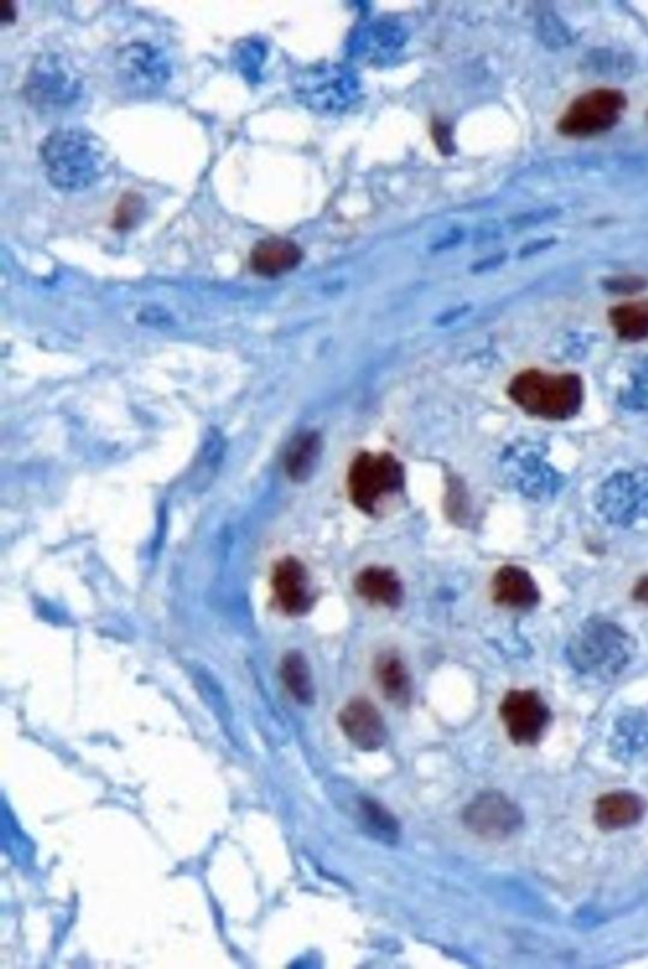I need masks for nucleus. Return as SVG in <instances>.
<instances>
[{
	"label": "nucleus",
	"instance_id": "nucleus-8",
	"mask_svg": "<svg viewBox=\"0 0 648 969\" xmlns=\"http://www.w3.org/2000/svg\"><path fill=\"white\" fill-rule=\"evenodd\" d=\"M116 70L122 86L140 96L162 90L172 75L166 56L145 42L123 47L116 57Z\"/></svg>",
	"mask_w": 648,
	"mask_h": 969
},
{
	"label": "nucleus",
	"instance_id": "nucleus-13",
	"mask_svg": "<svg viewBox=\"0 0 648 969\" xmlns=\"http://www.w3.org/2000/svg\"><path fill=\"white\" fill-rule=\"evenodd\" d=\"M493 596L508 608L531 609L540 602V590L525 569L504 566L493 579Z\"/></svg>",
	"mask_w": 648,
	"mask_h": 969
},
{
	"label": "nucleus",
	"instance_id": "nucleus-23",
	"mask_svg": "<svg viewBox=\"0 0 648 969\" xmlns=\"http://www.w3.org/2000/svg\"><path fill=\"white\" fill-rule=\"evenodd\" d=\"M140 199L131 196L128 200L122 201V209L118 210L116 222L118 227L121 229H125V227H130L134 221H136L140 210L141 203Z\"/></svg>",
	"mask_w": 648,
	"mask_h": 969
},
{
	"label": "nucleus",
	"instance_id": "nucleus-21",
	"mask_svg": "<svg viewBox=\"0 0 648 969\" xmlns=\"http://www.w3.org/2000/svg\"><path fill=\"white\" fill-rule=\"evenodd\" d=\"M619 403L630 411H648V356L630 373L628 385L619 394Z\"/></svg>",
	"mask_w": 648,
	"mask_h": 969
},
{
	"label": "nucleus",
	"instance_id": "nucleus-24",
	"mask_svg": "<svg viewBox=\"0 0 648 969\" xmlns=\"http://www.w3.org/2000/svg\"><path fill=\"white\" fill-rule=\"evenodd\" d=\"M634 597L638 603L648 605V576L638 581L634 588Z\"/></svg>",
	"mask_w": 648,
	"mask_h": 969
},
{
	"label": "nucleus",
	"instance_id": "nucleus-5",
	"mask_svg": "<svg viewBox=\"0 0 648 969\" xmlns=\"http://www.w3.org/2000/svg\"><path fill=\"white\" fill-rule=\"evenodd\" d=\"M404 472L391 454L363 453L352 462L349 493L356 507L374 514L386 498L402 491Z\"/></svg>",
	"mask_w": 648,
	"mask_h": 969
},
{
	"label": "nucleus",
	"instance_id": "nucleus-16",
	"mask_svg": "<svg viewBox=\"0 0 648 969\" xmlns=\"http://www.w3.org/2000/svg\"><path fill=\"white\" fill-rule=\"evenodd\" d=\"M355 588L369 603L389 608H395L403 599L400 580L391 569L373 566L361 571L355 580Z\"/></svg>",
	"mask_w": 648,
	"mask_h": 969
},
{
	"label": "nucleus",
	"instance_id": "nucleus-3",
	"mask_svg": "<svg viewBox=\"0 0 648 969\" xmlns=\"http://www.w3.org/2000/svg\"><path fill=\"white\" fill-rule=\"evenodd\" d=\"M509 395L528 415L567 420L578 415L582 407L583 384L576 375L529 370L513 378Z\"/></svg>",
	"mask_w": 648,
	"mask_h": 969
},
{
	"label": "nucleus",
	"instance_id": "nucleus-12",
	"mask_svg": "<svg viewBox=\"0 0 648 969\" xmlns=\"http://www.w3.org/2000/svg\"><path fill=\"white\" fill-rule=\"evenodd\" d=\"M272 584L275 599L286 614L298 617L314 605L307 569L298 560L288 558L277 563Z\"/></svg>",
	"mask_w": 648,
	"mask_h": 969
},
{
	"label": "nucleus",
	"instance_id": "nucleus-20",
	"mask_svg": "<svg viewBox=\"0 0 648 969\" xmlns=\"http://www.w3.org/2000/svg\"><path fill=\"white\" fill-rule=\"evenodd\" d=\"M282 678L286 689L299 703L306 705L314 703L315 685L305 657L298 652L286 654L282 663Z\"/></svg>",
	"mask_w": 648,
	"mask_h": 969
},
{
	"label": "nucleus",
	"instance_id": "nucleus-17",
	"mask_svg": "<svg viewBox=\"0 0 648 969\" xmlns=\"http://www.w3.org/2000/svg\"><path fill=\"white\" fill-rule=\"evenodd\" d=\"M376 679L386 701L407 706L411 698V682L406 665L393 653L378 657L375 665Z\"/></svg>",
	"mask_w": 648,
	"mask_h": 969
},
{
	"label": "nucleus",
	"instance_id": "nucleus-19",
	"mask_svg": "<svg viewBox=\"0 0 648 969\" xmlns=\"http://www.w3.org/2000/svg\"><path fill=\"white\" fill-rule=\"evenodd\" d=\"M611 323L620 339L635 342L648 337V301L627 302L611 310Z\"/></svg>",
	"mask_w": 648,
	"mask_h": 969
},
{
	"label": "nucleus",
	"instance_id": "nucleus-18",
	"mask_svg": "<svg viewBox=\"0 0 648 969\" xmlns=\"http://www.w3.org/2000/svg\"><path fill=\"white\" fill-rule=\"evenodd\" d=\"M322 442L316 433L301 434L294 441L285 456L286 474L294 482L303 483L314 474L319 456H321Z\"/></svg>",
	"mask_w": 648,
	"mask_h": 969
},
{
	"label": "nucleus",
	"instance_id": "nucleus-7",
	"mask_svg": "<svg viewBox=\"0 0 648 969\" xmlns=\"http://www.w3.org/2000/svg\"><path fill=\"white\" fill-rule=\"evenodd\" d=\"M627 108V98L616 89H594L580 96L563 113L558 130L563 136L584 139L607 132Z\"/></svg>",
	"mask_w": 648,
	"mask_h": 969
},
{
	"label": "nucleus",
	"instance_id": "nucleus-1",
	"mask_svg": "<svg viewBox=\"0 0 648 969\" xmlns=\"http://www.w3.org/2000/svg\"><path fill=\"white\" fill-rule=\"evenodd\" d=\"M41 158L50 183L65 191L89 188L102 176L107 165L102 143L79 129L50 134L42 143Z\"/></svg>",
	"mask_w": 648,
	"mask_h": 969
},
{
	"label": "nucleus",
	"instance_id": "nucleus-14",
	"mask_svg": "<svg viewBox=\"0 0 648 969\" xmlns=\"http://www.w3.org/2000/svg\"><path fill=\"white\" fill-rule=\"evenodd\" d=\"M301 261L296 243L283 239L260 241L251 254L254 272L265 277H276L292 272Z\"/></svg>",
	"mask_w": 648,
	"mask_h": 969
},
{
	"label": "nucleus",
	"instance_id": "nucleus-10",
	"mask_svg": "<svg viewBox=\"0 0 648 969\" xmlns=\"http://www.w3.org/2000/svg\"><path fill=\"white\" fill-rule=\"evenodd\" d=\"M501 716L509 738L519 746L536 745L551 718L549 706L532 690L510 691L501 704Z\"/></svg>",
	"mask_w": 648,
	"mask_h": 969
},
{
	"label": "nucleus",
	"instance_id": "nucleus-9",
	"mask_svg": "<svg viewBox=\"0 0 648 969\" xmlns=\"http://www.w3.org/2000/svg\"><path fill=\"white\" fill-rule=\"evenodd\" d=\"M462 817L469 830L485 839L508 838L524 823L519 807L499 791L479 794Z\"/></svg>",
	"mask_w": 648,
	"mask_h": 969
},
{
	"label": "nucleus",
	"instance_id": "nucleus-6",
	"mask_svg": "<svg viewBox=\"0 0 648 969\" xmlns=\"http://www.w3.org/2000/svg\"><path fill=\"white\" fill-rule=\"evenodd\" d=\"M597 511L616 527H633L648 519V469L618 472L597 491Z\"/></svg>",
	"mask_w": 648,
	"mask_h": 969
},
{
	"label": "nucleus",
	"instance_id": "nucleus-11",
	"mask_svg": "<svg viewBox=\"0 0 648 969\" xmlns=\"http://www.w3.org/2000/svg\"><path fill=\"white\" fill-rule=\"evenodd\" d=\"M339 723L344 736L360 751H377L388 739V729L381 712L366 698H355L344 706Z\"/></svg>",
	"mask_w": 648,
	"mask_h": 969
},
{
	"label": "nucleus",
	"instance_id": "nucleus-15",
	"mask_svg": "<svg viewBox=\"0 0 648 969\" xmlns=\"http://www.w3.org/2000/svg\"><path fill=\"white\" fill-rule=\"evenodd\" d=\"M645 812L642 800L630 792H613L597 800L595 822L605 830L628 828L641 819Z\"/></svg>",
	"mask_w": 648,
	"mask_h": 969
},
{
	"label": "nucleus",
	"instance_id": "nucleus-2",
	"mask_svg": "<svg viewBox=\"0 0 648 969\" xmlns=\"http://www.w3.org/2000/svg\"><path fill=\"white\" fill-rule=\"evenodd\" d=\"M635 653L634 639L614 623L592 619L580 626L567 646V659L583 675H619Z\"/></svg>",
	"mask_w": 648,
	"mask_h": 969
},
{
	"label": "nucleus",
	"instance_id": "nucleus-22",
	"mask_svg": "<svg viewBox=\"0 0 648 969\" xmlns=\"http://www.w3.org/2000/svg\"><path fill=\"white\" fill-rule=\"evenodd\" d=\"M361 812H363L365 821L374 832L381 833V838L388 841L397 840L399 836V824L397 819L384 808L381 804L366 799L361 802Z\"/></svg>",
	"mask_w": 648,
	"mask_h": 969
},
{
	"label": "nucleus",
	"instance_id": "nucleus-4",
	"mask_svg": "<svg viewBox=\"0 0 648 969\" xmlns=\"http://www.w3.org/2000/svg\"><path fill=\"white\" fill-rule=\"evenodd\" d=\"M81 89L77 67L56 54L39 56L31 66L24 86L30 102L45 111L70 106L79 98Z\"/></svg>",
	"mask_w": 648,
	"mask_h": 969
}]
</instances>
